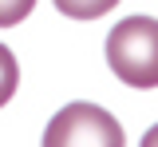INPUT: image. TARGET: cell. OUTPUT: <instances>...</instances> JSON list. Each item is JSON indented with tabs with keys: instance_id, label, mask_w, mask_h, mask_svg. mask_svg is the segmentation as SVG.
<instances>
[{
	"instance_id": "cell-1",
	"label": "cell",
	"mask_w": 158,
	"mask_h": 147,
	"mask_svg": "<svg viewBox=\"0 0 158 147\" xmlns=\"http://www.w3.org/2000/svg\"><path fill=\"white\" fill-rule=\"evenodd\" d=\"M107 64L123 84L158 87V20L127 16L107 36Z\"/></svg>"
},
{
	"instance_id": "cell-2",
	"label": "cell",
	"mask_w": 158,
	"mask_h": 147,
	"mask_svg": "<svg viewBox=\"0 0 158 147\" xmlns=\"http://www.w3.org/2000/svg\"><path fill=\"white\" fill-rule=\"evenodd\" d=\"M44 147H127V135L99 104H67L48 119Z\"/></svg>"
},
{
	"instance_id": "cell-3",
	"label": "cell",
	"mask_w": 158,
	"mask_h": 147,
	"mask_svg": "<svg viewBox=\"0 0 158 147\" xmlns=\"http://www.w3.org/2000/svg\"><path fill=\"white\" fill-rule=\"evenodd\" d=\"M63 16H71V20H99V16H107L111 8H115L118 0H52Z\"/></svg>"
},
{
	"instance_id": "cell-6",
	"label": "cell",
	"mask_w": 158,
	"mask_h": 147,
	"mask_svg": "<svg viewBox=\"0 0 158 147\" xmlns=\"http://www.w3.org/2000/svg\"><path fill=\"white\" fill-rule=\"evenodd\" d=\"M138 147H158V123L150 127V131H146V135H142V143H138Z\"/></svg>"
},
{
	"instance_id": "cell-5",
	"label": "cell",
	"mask_w": 158,
	"mask_h": 147,
	"mask_svg": "<svg viewBox=\"0 0 158 147\" xmlns=\"http://www.w3.org/2000/svg\"><path fill=\"white\" fill-rule=\"evenodd\" d=\"M36 8V0H0V28H12V24L28 20Z\"/></svg>"
},
{
	"instance_id": "cell-4",
	"label": "cell",
	"mask_w": 158,
	"mask_h": 147,
	"mask_svg": "<svg viewBox=\"0 0 158 147\" xmlns=\"http://www.w3.org/2000/svg\"><path fill=\"white\" fill-rule=\"evenodd\" d=\"M16 84H20V64H16V56L0 44V107L16 96Z\"/></svg>"
}]
</instances>
